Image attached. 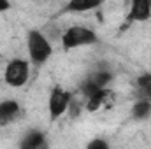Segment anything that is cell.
Here are the masks:
<instances>
[{
    "label": "cell",
    "mask_w": 151,
    "mask_h": 149,
    "mask_svg": "<svg viewBox=\"0 0 151 149\" xmlns=\"http://www.w3.org/2000/svg\"><path fill=\"white\" fill-rule=\"evenodd\" d=\"M46 144V137L40 130H30L25 133L23 140L19 142V146L25 149H37V148H42Z\"/></svg>",
    "instance_id": "8fae6325"
},
{
    "label": "cell",
    "mask_w": 151,
    "mask_h": 149,
    "mask_svg": "<svg viewBox=\"0 0 151 149\" xmlns=\"http://www.w3.org/2000/svg\"><path fill=\"white\" fill-rule=\"evenodd\" d=\"M30 72H32V63L30 60L25 58H12L5 63L4 69V81L11 88H23L30 81Z\"/></svg>",
    "instance_id": "3957f363"
},
{
    "label": "cell",
    "mask_w": 151,
    "mask_h": 149,
    "mask_svg": "<svg viewBox=\"0 0 151 149\" xmlns=\"http://www.w3.org/2000/svg\"><path fill=\"white\" fill-rule=\"evenodd\" d=\"M130 116L137 121H144L151 116V100L146 97H139L132 107H130Z\"/></svg>",
    "instance_id": "30bf717a"
},
{
    "label": "cell",
    "mask_w": 151,
    "mask_h": 149,
    "mask_svg": "<svg viewBox=\"0 0 151 149\" xmlns=\"http://www.w3.org/2000/svg\"><path fill=\"white\" fill-rule=\"evenodd\" d=\"M70 102H72V93H69L62 86L53 88L47 97V112H49L51 121H58L60 117L69 114Z\"/></svg>",
    "instance_id": "277c9868"
},
{
    "label": "cell",
    "mask_w": 151,
    "mask_h": 149,
    "mask_svg": "<svg viewBox=\"0 0 151 149\" xmlns=\"http://www.w3.org/2000/svg\"><path fill=\"white\" fill-rule=\"evenodd\" d=\"M62 47L65 51L70 49H79V47H86V46H93L99 42V35L93 28L90 27H83V25H72L69 28H65L60 35Z\"/></svg>",
    "instance_id": "7a4b0ae2"
},
{
    "label": "cell",
    "mask_w": 151,
    "mask_h": 149,
    "mask_svg": "<svg viewBox=\"0 0 151 149\" xmlns=\"http://www.w3.org/2000/svg\"><path fill=\"white\" fill-rule=\"evenodd\" d=\"M88 148L90 149H107L109 148V142L106 139H93L88 142Z\"/></svg>",
    "instance_id": "4fadbf2b"
},
{
    "label": "cell",
    "mask_w": 151,
    "mask_h": 149,
    "mask_svg": "<svg viewBox=\"0 0 151 149\" xmlns=\"http://www.w3.org/2000/svg\"><path fill=\"white\" fill-rule=\"evenodd\" d=\"M106 0H67L63 12L69 14H83V12H91L99 9Z\"/></svg>",
    "instance_id": "9c48e42d"
},
{
    "label": "cell",
    "mask_w": 151,
    "mask_h": 149,
    "mask_svg": "<svg viewBox=\"0 0 151 149\" xmlns=\"http://www.w3.org/2000/svg\"><path fill=\"white\" fill-rule=\"evenodd\" d=\"M151 19V0H130L127 21L128 23H144Z\"/></svg>",
    "instance_id": "8992f818"
},
{
    "label": "cell",
    "mask_w": 151,
    "mask_h": 149,
    "mask_svg": "<svg viewBox=\"0 0 151 149\" xmlns=\"http://www.w3.org/2000/svg\"><path fill=\"white\" fill-rule=\"evenodd\" d=\"M111 100H113V91L109 88H102V90H99L93 95L84 98V109L88 112H97L104 109Z\"/></svg>",
    "instance_id": "ba28073f"
},
{
    "label": "cell",
    "mask_w": 151,
    "mask_h": 149,
    "mask_svg": "<svg viewBox=\"0 0 151 149\" xmlns=\"http://www.w3.org/2000/svg\"><path fill=\"white\" fill-rule=\"evenodd\" d=\"M27 53H28L30 63L40 67L47 63L49 58L53 56V44L42 30L34 28L27 34Z\"/></svg>",
    "instance_id": "6da1fadb"
},
{
    "label": "cell",
    "mask_w": 151,
    "mask_h": 149,
    "mask_svg": "<svg viewBox=\"0 0 151 149\" xmlns=\"http://www.w3.org/2000/svg\"><path fill=\"white\" fill-rule=\"evenodd\" d=\"M11 9V0H0V12H5Z\"/></svg>",
    "instance_id": "5bb4252c"
},
{
    "label": "cell",
    "mask_w": 151,
    "mask_h": 149,
    "mask_svg": "<svg viewBox=\"0 0 151 149\" xmlns=\"http://www.w3.org/2000/svg\"><path fill=\"white\" fill-rule=\"evenodd\" d=\"M137 86L142 93V97L151 100V74H142L137 79Z\"/></svg>",
    "instance_id": "7c38bea8"
},
{
    "label": "cell",
    "mask_w": 151,
    "mask_h": 149,
    "mask_svg": "<svg viewBox=\"0 0 151 149\" xmlns=\"http://www.w3.org/2000/svg\"><path fill=\"white\" fill-rule=\"evenodd\" d=\"M21 116V105L14 98H5L0 102V126L12 125Z\"/></svg>",
    "instance_id": "52a82bcc"
},
{
    "label": "cell",
    "mask_w": 151,
    "mask_h": 149,
    "mask_svg": "<svg viewBox=\"0 0 151 149\" xmlns=\"http://www.w3.org/2000/svg\"><path fill=\"white\" fill-rule=\"evenodd\" d=\"M111 81H113V72H111L107 67H99V69H95L91 74L83 81L81 90H79V91H81V97L86 98V97L93 95L95 91H99V90H102V88H109Z\"/></svg>",
    "instance_id": "5b68a950"
}]
</instances>
